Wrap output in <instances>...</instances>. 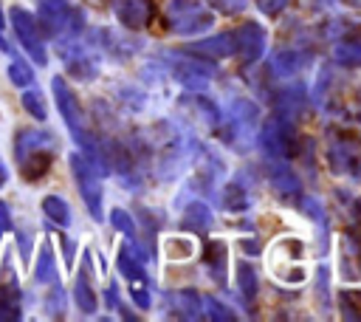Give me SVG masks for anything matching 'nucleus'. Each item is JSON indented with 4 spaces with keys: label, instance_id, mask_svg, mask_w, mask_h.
I'll return each instance as SVG.
<instances>
[{
    "label": "nucleus",
    "instance_id": "1",
    "mask_svg": "<svg viewBox=\"0 0 361 322\" xmlns=\"http://www.w3.org/2000/svg\"><path fill=\"white\" fill-rule=\"evenodd\" d=\"M56 150H59V141L51 130H45V127L20 130L14 138V161H17L20 175L25 181H39L51 169Z\"/></svg>",
    "mask_w": 361,
    "mask_h": 322
},
{
    "label": "nucleus",
    "instance_id": "2",
    "mask_svg": "<svg viewBox=\"0 0 361 322\" xmlns=\"http://www.w3.org/2000/svg\"><path fill=\"white\" fill-rule=\"evenodd\" d=\"M37 23L48 37H73L82 28V11L68 0H37Z\"/></svg>",
    "mask_w": 361,
    "mask_h": 322
},
{
    "label": "nucleus",
    "instance_id": "3",
    "mask_svg": "<svg viewBox=\"0 0 361 322\" xmlns=\"http://www.w3.org/2000/svg\"><path fill=\"white\" fill-rule=\"evenodd\" d=\"M11 31L17 37V42L23 45V51L37 62V65H48V51L42 42V28L37 23V17L31 11H25L23 6H11Z\"/></svg>",
    "mask_w": 361,
    "mask_h": 322
},
{
    "label": "nucleus",
    "instance_id": "4",
    "mask_svg": "<svg viewBox=\"0 0 361 322\" xmlns=\"http://www.w3.org/2000/svg\"><path fill=\"white\" fill-rule=\"evenodd\" d=\"M51 90H54V99H56V107L73 136L76 144H82L87 153H90V141H87V133H85V124H82V110H79V102L73 96V90L68 88V82L62 76H54L51 79Z\"/></svg>",
    "mask_w": 361,
    "mask_h": 322
},
{
    "label": "nucleus",
    "instance_id": "5",
    "mask_svg": "<svg viewBox=\"0 0 361 322\" xmlns=\"http://www.w3.org/2000/svg\"><path fill=\"white\" fill-rule=\"evenodd\" d=\"M71 169H73L79 195L85 198L90 215H93L96 220H102V184H99V175L87 167V161H85L82 155H71Z\"/></svg>",
    "mask_w": 361,
    "mask_h": 322
},
{
    "label": "nucleus",
    "instance_id": "6",
    "mask_svg": "<svg viewBox=\"0 0 361 322\" xmlns=\"http://www.w3.org/2000/svg\"><path fill=\"white\" fill-rule=\"evenodd\" d=\"M116 11H118V20L130 28H141L149 20V3L147 0H118Z\"/></svg>",
    "mask_w": 361,
    "mask_h": 322
},
{
    "label": "nucleus",
    "instance_id": "7",
    "mask_svg": "<svg viewBox=\"0 0 361 322\" xmlns=\"http://www.w3.org/2000/svg\"><path fill=\"white\" fill-rule=\"evenodd\" d=\"M23 316V299H20V288L17 282H3L0 285V322H11Z\"/></svg>",
    "mask_w": 361,
    "mask_h": 322
},
{
    "label": "nucleus",
    "instance_id": "8",
    "mask_svg": "<svg viewBox=\"0 0 361 322\" xmlns=\"http://www.w3.org/2000/svg\"><path fill=\"white\" fill-rule=\"evenodd\" d=\"M34 280L37 282H56V263H54V249H51L48 240L39 246V257H37V266H34Z\"/></svg>",
    "mask_w": 361,
    "mask_h": 322
},
{
    "label": "nucleus",
    "instance_id": "9",
    "mask_svg": "<svg viewBox=\"0 0 361 322\" xmlns=\"http://www.w3.org/2000/svg\"><path fill=\"white\" fill-rule=\"evenodd\" d=\"M42 212H45V217L54 220L56 226H71V206H68L59 195L42 198Z\"/></svg>",
    "mask_w": 361,
    "mask_h": 322
},
{
    "label": "nucleus",
    "instance_id": "10",
    "mask_svg": "<svg viewBox=\"0 0 361 322\" xmlns=\"http://www.w3.org/2000/svg\"><path fill=\"white\" fill-rule=\"evenodd\" d=\"M8 82H11L14 88H28V85H34V71H31V65H28L25 59L11 56V62H8Z\"/></svg>",
    "mask_w": 361,
    "mask_h": 322
},
{
    "label": "nucleus",
    "instance_id": "11",
    "mask_svg": "<svg viewBox=\"0 0 361 322\" xmlns=\"http://www.w3.org/2000/svg\"><path fill=\"white\" fill-rule=\"evenodd\" d=\"M23 107H25V113L34 116L37 121H45V119H48L45 99H42V93H39L37 88H25V93H23Z\"/></svg>",
    "mask_w": 361,
    "mask_h": 322
},
{
    "label": "nucleus",
    "instance_id": "12",
    "mask_svg": "<svg viewBox=\"0 0 361 322\" xmlns=\"http://www.w3.org/2000/svg\"><path fill=\"white\" fill-rule=\"evenodd\" d=\"M73 299H76V305H79L85 314H93V311H96V294H93V288L87 285V280H85V277H76Z\"/></svg>",
    "mask_w": 361,
    "mask_h": 322
},
{
    "label": "nucleus",
    "instance_id": "13",
    "mask_svg": "<svg viewBox=\"0 0 361 322\" xmlns=\"http://www.w3.org/2000/svg\"><path fill=\"white\" fill-rule=\"evenodd\" d=\"M62 308H65V294L56 280V285H51V291L45 297V311H48V316H62Z\"/></svg>",
    "mask_w": 361,
    "mask_h": 322
},
{
    "label": "nucleus",
    "instance_id": "14",
    "mask_svg": "<svg viewBox=\"0 0 361 322\" xmlns=\"http://www.w3.org/2000/svg\"><path fill=\"white\" fill-rule=\"evenodd\" d=\"M113 226L121 229V232H133V223H130V217L121 209H113Z\"/></svg>",
    "mask_w": 361,
    "mask_h": 322
},
{
    "label": "nucleus",
    "instance_id": "15",
    "mask_svg": "<svg viewBox=\"0 0 361 322\" xmlns=\"http://www.w3.org/2000/svg\"><path fill=\"white\" fill-rule=\"evenodd\" d=\"M11 229V212H8V206L0 201V232H8Z\"/></svg>",
    "mask_w": 361,
    "mask_h": 322
},
{
    "label": "nucleus",
    "instance_id": "16",
    "mask_svg": "<svg viewBox=\"0 0 361 322\" xmlns=\"http://www.w3.org/2000/svg\"><path fill=\"white\" fill-rule=\"evenodd\" d=\"M6 178H8V172H6V167H3V164H0V186H3V184H6Z\"/></svg>",
    "mask_w": 361,
    "mask_h": 322
},
{
    "label": "nucleus",
    "instance_id": "17",
    "mask_svg": "<svg viewBox=\"0 0 361 322\" xmlns=\"http://www.w3.org/2000/svg\"><path fill=\"white\" fill-rule=\"evenodd\" d=\"M3 25H6V17H3V8H0V31H3Z\"/></svg>",
    "mask_w": 361,
    "mask_h": 322
},
{
    "label": "nucleus",
    "instance_id": "18",
    "mask_svg": "<svg viewBox=\"0 0 361 322\" xmlns=\"http://www.w3.org/2000/svg\"><path fill=\"white\" fill-rule=\"evenodd\" d=\"M0 234H3V232H0Z\"/></svg>",
    "mask_w": 361,
    "mask_h": 322
}]
</instances>
